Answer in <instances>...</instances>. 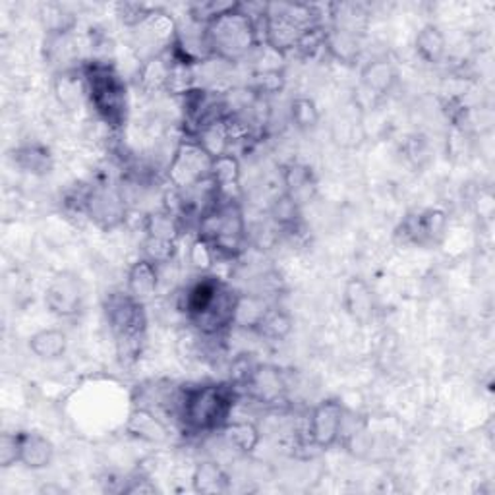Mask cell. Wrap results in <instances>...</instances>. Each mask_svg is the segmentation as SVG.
<instances>
[{"label": "cell", "instance_id": "obj_1", "mask_svg": "<svg viewBox=\"0 0 495 495\" xmlns=\"http://www.w3.org/2000/svg\"><path fill=\"white\" fill-rule=\"evenodd\" d=\"M238 294L227 283L213 275H203L190 286L182 300V310L190 324L205 337H219L232 327Z\"/></svg>", "mask_w": 495, "mask_h": 495}, {"label": "cell", "instance_id": "obj_2", "mask_svg": "<svg viewBox=\"0 0 495 495\" xmlns=\"http://www.w3.org/2000/svg\"><path fill=\"white\" fill-rule=\"evenodd\" d=\"M236 403V387L232 383H201L188 387L177 401V414L184 429L190 434L221 432L231 420Z\"/></svg>", "mask_w": 495, "mask_h": 495}, {"label": "cell", "instance_id": "obj_3", "mask_svg": "<svg viewBox=\"0 0 495 495\" xmlns=\"http://www.w3.org/2000/svg\"><path fill=\"white\" fill-rule=\"evenodd\" d=\"M205 37L210 55L225 62L242 60L255 46L262 45L258 18L244 12L242 5H236L227 14L207 24Z\"/></svg>", "mask_w": 495, "mask_h": 495}, {"label": "cell", "instance_id": "obj_4", "mask_svg": "<svg viewBox=\"0 0 495 495\" xmlns=\"http://www.w3.org/2000/svg\"><path fill=\"white\" fill-rule=\"evenodd\" d=\"M198 236L210 242L219 258H238L248 242V229L242 207L232 198H219L198 219Z\"/></svg>", "mask_w": 495, "mask_h": 495}, {"label": "cell", "instance_id": "obj_5", "mask_svg": "<svg viewBox=\"0 0 495 495\" xmlns=\"http://www.w3.org/2000/svg\"><path fill=\"white\" fill-rule=\"evenodd\" d=\"M88 101L107 126H124L128 115V91L124 79L107 62H89L82 68Z\"/></svg>", "mask_w": 495, "mask_h": 495}, {"label": "cell", "instance_id": "obj_6", "mask_svg": "<svg viewBox=\"0 0 495 495\" xmlns=\"http://www.w3.org/2000/svg\"><path fill=\"white\" fill-rule=\"evenodd\" d=\"M105 317L110 331L115 335L120 355H136L148 325L143 302L136 300L126 291L108 294L105 300Z\"/></svg>", "mask_w": 495, "mask_h": 495}, {"label": "cell", "instance_id": "obj_7", "mask_svg": "<svg viewBox=\"0 0 495 495\" xmlns=\"http://www.w3.org/2000/svg\"><path fill=\"white\" fill-rule=\"evenodd\" d=\"M213 157L194 138H184L172 153L167 169V179L172 190L186 191L211 179Z\"/></svg>", "mask_w": 495, "mask_h": 495}, {"label": "cell", "instance_id": "obj_8", "mask_svg": "<svg viewBox=\"0 0 495 495\" xmlns=\"http://www.w3.org/2000/svg\"><path fill=\"white\" fill-rule=\"evenodd\" d=\"M79 210H82L99 229L110 231L124 222L126 200L120 190L107 184H98L91 186L86 194L79 198Z\"/></svg>", "mask_w": 495, "mask_h": 495}, {"label": "cell", "instance_id": "obj_9", "mask_svg": "<svg viewBox=\"0 0 495 495\" xmlns=\"http://www.w3.org/2000/svg\"><path fill=\"white\" fill-rule=\"evenodd\" d=\"M345 408L339 401H324L310 412L308 436L317 449H331L345 434Z\"/></svg>", "mask_w": 495, "mask_h": 495}, {"label": "cell", "instance_id": "obj_10", "mask_svg": "<svg viewBox=\"0 0 495 495\" xmlns=\"http://www.w3.org/2000/svg\"><path fill=\"white\" fill-rule=\"evenodd\" d=\"M45 304L58 317L77 315L84 304L82 281L70 271L55 275L45 291Z\"/></svg>", "mask_w": 495, "mask_h": 495}, {"label": "cell", "instance_id": "obj_11", "mask_svg": "<svg viewBox=\"0 0 495 495\" xmlns=\"http://www.w3.org/2000/svg\"><path fill=\"white\" fill-rule=\"evenodd\" d=\"M407 242L429 246L438 244L447 232V215L441 210H422L410 213L401 225Z\"/></svg>", "mask_w": 495, "mask_h": 495}, {"label": "cell", "instance_id": "obj_12", "mask_svg": "<svg viewBox=\"0 0 495 495\" xmlns=\"http://www.w3.org/2000/svg\"><path fill=\"white\" fill-rule=\"evenodd\" d=\"M242 387L263 405H273L281 401L286 386L281 372L277 368H271V366H253L252 374L242 383Z\"/></svg>", "mask_w": 495, "mask_h": 495}, {"label": "cell", "instance_id": "obj_13", "mask_svg": "<svg viewBox=\"0 0 495 495\" xmlns=\"http://www.w3.org/2000/svg\"><path fill=\"white\" fill-rule=\"evenodd\" d=\"M343 306L346 314L358 324H368L376 314V296L364 279H348L343 293Z\"/></svg>", "mask_w": 495, "mask_h": 495}, {"label": "cell", "instance_id": "obj_14", "mask_svg": "<svg viewBox=\"0 0 495 495\" xmlns=\"http://www.w3.org/2000/svg\"><path fill=\"white\" fill-rule=\"evenodd\" d=\"M20 441V462L29 470H43L51 467L55 459V445L49 438L37 432H18Z\"/></svg>", "mask_w": 495, "mask_h": 495}, {"label": "cell", "instance_id": "obj_15", "mask_svg": "<svg viewBox=\"0 0 495 495\" xmlns=\"http://www.w3.org/2000/svg\"><path fill=\"white\" fill-rule=\"evenodd\" d=\"M157 289H159V265L146 258H139L130 269H128L126 293L146 304L148 300H151L157 294Z\"/></svg>", "mask_w": 495, "mask_h": 495}, {"label": "cell", "instance_id": "obj_16", "mask_svg": "<svg viewBox=\"0 0 495 495\" xmlns=\"http://www.w3.org/2000/svg\"><path fill=\"white\" fill-rule=\"evenodd\" d=\"M231 488V478L215 460L198 462L191 472V490L203 495L225 493Z\"/></svg>", "mask_w": 495, "mask_h": 495}, {"label": "cell", "instance_id": "obj_17", "mask_svg": "<svg viewBox=\"0 0 495 495\" xmlns=\"http://www.w3.org/2000/svg\"><path fill=\"white\" fill-rule=\"evenodd\" d=\"M397 82V70L389 58H376L362 70V88L374 98L387 95Z\"/></svg>", "mask_w": 495, "mask_h": 495}, {"label": "cell", "instance_id": "obj_18", "mask_svg": "<svg viewBox=\"0 0 495 495\" xmlns=\"http://www.w3.org/2000/svg\"><path fill=\"white\" fill-rule=\"evenodd\" d=\"M68 348V337L62 329H41L29 337V350L39 360L53 362L67 355Z\"/></svg>", "mask_w": 495, "mask_h": 495}, {"label": "cell", "instance_id": "obj_19", "mask_svg": "<svg viewBox=\"0 0 495 495\" xmlns=\"http://www.w3.org/2000/svg\"><path fill=\"white\" fill-rule=\"evenodd\" d=\"M221 434L234 451L242 455H252L262 441L258 426L248 420H229L221 428Z\"/></svg>", "mask_w": 495, "mask_h": 495}, {"label": "cell", "instance_id": "obj_20", "mask_svg": "<svg viewBox=\"0 0 495 495\" xmlns=\"http://www.w3.org/2000/svg\"><path fill=\"white\" fill-rule=\"evenodd\" d=\"M271 308L273 306L260 294H238L232 325L255 331Z\"/></svg>", "mask_w": 495, "mask_h": 495}, {"label": "cell", "instance_id": "obj_21", "mask_svg": "<svg viewBox=\"0 0 495 495\" xmlns=\"http://www.w3.org/2000/svg\"><path fill=\"white\" fill-rule=\"evenodd\" d=\"M211 182L222 198H232V190L241 184V161L232 153L213 157Z\"/></svg>", "mask_w": 495, "mask_h": 495}, {"label": "cell", "instance_id": "obj_22", "mask_svg": "<svg viewBox=\"0 0 495 495\" xmlns=\"http://www.w3.org/2000/svg\"><path fill=\"white\" fill-rule=\"evenodd\" d=\"M283 184L284 191L293 200H296L300 205L304 201H310L315 191V180L312 169L302 163H291L283 170Z\"/></svg>", "mask_w": 495, "mask_h": 495}, {"label": "cell", "instance_id": "obj_23", "mask_svg": "<svg viewBox=\"0 0 495 495\" xmlns=\"http://www.w3.org/2000/svg\"><path fill=\"white\" fill-rule=\"evenodd\" d=\"M143 232L146 238H155V241H165L179 244L182 232V221L169 210H159L150 213L143 219Z\"/></svg>", "mask_w": 495, "mask_h": 495}, {"label": "cell", "instance_id": "obj_24", "mask_svg": "<svg viewBox=\"0 0 495 495\" xmlns=\"http://www.w3.org/2000/svg\"><path fill=\"white\" fill-rule=\"evenodd\" d=\"M414 46H417V53L424 62L438 64L443 60L447 53V39L438 26L426 24L417 34Z\"/></svg>", "mask_w": 495, "mask_h": 495}, {"label": "cell", "instance_id": "obj_25", "mask_svg": "<svg viewBox=\"0 0 495 495\" xmlns=\"http://www.w3.org/2000/svg\"><path fill=\"white\" fill-rule=\"evenodd\" d=\"M170 72V58L161 55H153L139 67V82L148 91H167Z\"/></svg>", "mask_w": 495, "mask_h": 495}, {"label": "cell", "instance_id": "obj_26", "mask_svg": "<svg viewBox=\"0 0 495 495\" xmlns=\"http://www.w3.org/2000/svg\"><path fill=\"white\" fill-rule=\"evenodd\" d=\"M15 165L22 170L31 174H46L53 167V157L49 150L39 146V143H31V146H24L14 155Z\"/></svg>", "mask_w": 495, "mask_h": 495}, {"label": "cell", "instance_id": "obj_27", "mask_svg": "<svg viewBox=\"0 0 495 495\" xmlns=\"http://www.w3.org/2000/svg\"><path fill=\"white\" fill-rule=\"evenodd\" d=\"M300 210L302 205L286 194V191H283L273 201V205H271V219H273L275 225L283 231H296L302 217Z\"/></svg>", "mask_w": 495, "mask_h": 495}, {"label": "cell", "instance_id": "obj_28", "mask_svg": "<svg viewBox=\"0 0 495 495\" xmlns=\"http://www.w3.org/2000/svg\"><path fill=\"white\" fill-rule=\"evenodd\" d=\"M291 329H293V322L289 314H284L279 308H271L253 333H258L260 337H265L269 341H279V339H284L286 335L291 333Z\"/></svg>", "mask_w": 495, "mask_h": 495}, {"label": "cell", "instance_id": "obj_29", "mask_svg": "<svg viewBox=\"0 0 495 495\" xmlns=\"http://www.w3.org/2000/svg\"><path fill=\"white\" fill-rule=\"evenodd\" d=\"M130 429L136 436L151 439V441L165 438L163 424L159 422V418L148 408H139V410H136L132 414V417H130Z\"/></svg>", "mask_w": 495, "mask_h": 495}, {"label": "cell", "instance_id": "obj_30", "mask_svg": "<svg viewBox=\"0 0 495 495\" xmlns=\"http://www.w3.org/2000/svg\"><path fill=\"white\" fill-rule=\"evenodd\" d=\"M217 252L215 248L201 236H196L188 248V262L200 273H210L211 267L217 263Z\"/></svg>", "mask_w": 495, "mask_h": 495}, {"label": "cell", "instance_id": "obj_31", "mask_svg": "<svg viewBox=\"0 0 495 495\" xmlns=\"http://www.w3.org/2000/svg\"><path fill=\"white\" fill-rule=\"evenodd\" d=\"M291 120L300 130H310V128H315L319 122V110L314 99L310 98H296L291 103Z\"/></svg>", "mask_w": 495, "mask_h": 495}, {"label": "cell", "instance_id": "obj_32", "mask_svg": "<svg viewBox=\"0 0 495 495\" xmlns=\"http://www.w3.org/2000/svg\"><path fill=\"white\" fill-rule=\"evenodd\" d=\"M174 253H177V244L174 242L155 241V238H143V258L157 263L159 267L170 263Z\"/></svg>", "mask_w": 495, "mask_h": 495}, {"label": "cell", "instance_id": "obj_33", "mask_svg": "<svg viewBox=\"0 0 495 495\" xmlns=\"http://www.w3.org/2000/svg\"><path fill=\"white\" fill-rule=\"evenodd\" d=\"M283 86H284V77L281 70H263L253 76L252 91L258 95V98H263V95L279 93Z\"/></svg>", "mask_w": 495, "mask_h": 495}, {"label": "cell", "instance_id": "obj_34", "mask_svg": "<svg viewBox=\"0 0 495 495\" xmlns=\"http://www.w3.org/2000/svg\"><path fill=\"white\" fill-rule=\"evenodd\" d=\"M20 462L18 434H3L0 438V467L10 469Z\"/></svg>", "mask_w": 495, "mask_h": 495}, {"label": "cell", "instance_id": "obj_35", "mask_svg": "<svg viewBox=\"0 0 495 495\" xmlns=\"http://www.w3.org/2000/svg\"><path fill=\"white\" fill-rule=\"evenodd\" d=\"M153 8L146 5H119V15L128 27H139L151 15Z\"/></svg>", "mask_w": 495, "mask_h": 495}, {"label": "cell", "instance_id": "obj_36", "mask_svg": "<svg viewBox=\"0 0 495 495\" xmlns=\"http://www.w3.org/2000/svg\"><path fill=\"white\" fill-rule=\"evenodd\" d=\"M124 493H155L157 488L146 480V478H141V482L139 480H130V486H126L122 488Z\"/></svg>", "mask_w": 495, "mask_h": 495}]
</instances>
